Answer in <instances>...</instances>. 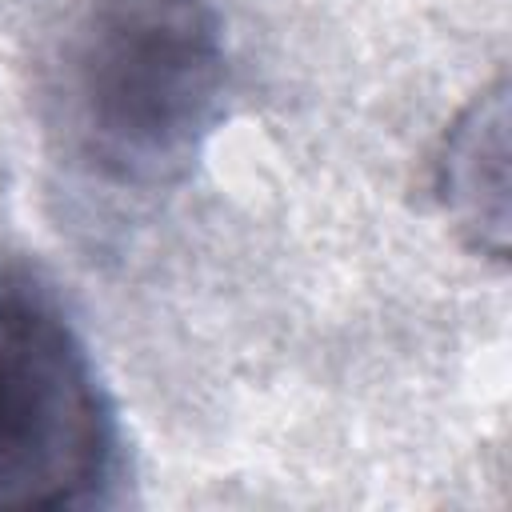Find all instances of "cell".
<instances>
[{"label": "cell", "mask_w": 512, "mask_h": 512, "mask_svg": "<svg viewBox=\"0 0 512 512\" xmlns=\"http://www.w3.org/2000/svg\"><path fill=\"white\" fill-rule=\"evenodd\" d=\"M224 84L212 0H84L48 68L52 132L108 184L164 188L200 156Z\"/></svg>", "instance_id": "obj_1"}, {"label": "cell", "mask_w": 512, "mask_h": 512, "mask_svg": "<svg viewBox=\"0 0 512 512\" xmlns=\"http://www.w3.org/2000/svg\"><path fill=\"white\" fill-rule=\"evenodd\" d=\"M508 100L504 80L480 92L444 132L436 156V200L460 236L504 260L508 236Z\"/></svg>", "instance_id": "obj_3"}, {"label": "cell", "mask_w": 512, "mask_h": 512, "mask_svg": "<svg viewBox=\"0 0 512 512\" xmlns=\"http://www.w3.org/2000/svg\"><path fill=\"white\" fill-rule=\"evenodd\" d=\"M116 468V412L68 316L0 276V512L92 504Z\"/></svg>", "instance_id": "obj_2"}]
</instances>
